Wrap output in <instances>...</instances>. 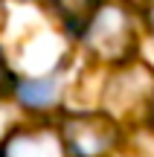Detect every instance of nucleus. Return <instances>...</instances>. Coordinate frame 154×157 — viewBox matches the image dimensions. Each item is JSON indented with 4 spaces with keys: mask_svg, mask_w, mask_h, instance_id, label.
<instances>
[{
    "mask_svg": "<svg viewBox=\"0 0 154 157\" xmlns=\"http://www.w3.org/2000/svg\"><path fill=\"white\" fill-rule=\"evenodd\" d=\"M12 96L17 99L21 108L29 111H50L61 102V76L47 73V76H32V78H15Z\"/></svg>",
    "mask_w": 154,
    "mask_h": 157,
    "instance_id": "5",
    "label": "nucleus"
},
{
    "mask_svg": "<svg viewBox=\"0 0 154 157\" xmlns=\"http://www.w3.org/2000/svg\"><path fill=\"white\" fill-rule=\"evenodd\" d=\"M0 3H3V0H0Z\"/></svg>",
    "mask_w": 154,
    "mask_h": 157,
    "instance_id": "10",
    "label": "nucleus"
},
{
    "mask_svg": "<svg viewBox=\"0 0 154 157\" xmlns=\"http://www.w3.org/2000/svg\"><path fill=\"white\" fill-rule=\"evenodd\" d=\"M0 157H67L61 131L52 128H15L6 134Z\"/></svg>",
    "mask_w": 154,
    "mask_h": 157,
    "instance_id": "4",
    "label": "nucleus"
},
{
    "mask_svg": "<svg viewBox=\"0 0 154 157\" xmlns=\"http://www.w3.org/2000/svg\"><path fill=\"white\" fill-rule=\"evenodd\" d=\"M12 87H15V76H12L9 64H6V56H3V50H0V99L9 96Z\"/></svg>",
    "mask_w": 154,
    "mask_h": 157,
    "instance_id": "7",
    "label": "nucleus"
},
{
    "mask_svg": "<svg viewBox=\"0 0 154 157\" xmlns=\"http://www.w3.org/2000/svg\"><path fill=\"white\" fill-rule=\"evenodd\" d=\"M151 119H154V113H151Z\"/></svg>",
    "mask_w": 154,
    "mask_h": 157,
    "instance_id": "9",
    "label": "nucleus"
},
{
    "mask_svg": "<svg viewBox=\"0 0 154 157\" xmlns=\"http://www.w3.org/2000/svg\"><path fill=\"white\" fill-rule=\"evenodd\" d=\"M96 6H99V0H52V9H55L58 21L64 23V29H67L73 38L81 35V29L90 21Z\"/></svg>",
    "mask_w": 154,
    "mask_h": 157,
    "instance_id": "6",
    "label": "nucleus"
},
{
    "mask_svg": "<svg viewBox=\"0 0 154 157\" xmlns=\"http://www.w3.org/2000/svg\"><path fill=\"white\" fill-rule=\"evenodd\" d=\"M148 96H154V76L145 64H122L119 76L108 84V96H105V105L108 113L116 119V113H128L137 111L140 102H145Z\"/></svg>",
    "mask_w": 154,
    "mask_h": 157,
    "instance_id": "3",
    "label": "nucleus"
},
{
    "mask_svg": "<svg viewBox=\"0 0 154 157\" xmlns=\"http://www.w3.org/2000/svg\"><path fill=\"white\" fill-rule=\"evenodd\" d=\"M145 17H148V26H151V32H154V0L145 3Z\"/></svg>",
    "mask_w": 154,
    "mask_h": 157,
    "instance_id": "8",
    "label": "nucleus"
},
{
    "mask_svg": "<svg viewBox=\"0 0 154 157\" xmlns=\"http://www.w3.org/2000/svg\"><path fill=\"white\" fill-rule=\"evenodd\" d=\"M79 38L93 58L122 67L134 61V52H137V21L125 3L99 0Z\"/></svg>",
    "mask_w": 154,
    "mask_h": 157,
    "instance_id": "1",
    "label": "nucleus"
},
{
    "mask_svg": "<svg viewBox=\"0 0 154 157\" xmlns=\"http://www.w3.org/2000/svg\"><path fill=\"white\" fill-rule=\"evenodd\" d=\"M61 140L73 157H105L119 143V125L108 111H76L64 119Z\"/></svg>",
    "mask_w": 154,
    "mask_h": 157,
    "instance_id": "2",
    "label": "nucleus"
}]
</instances>
